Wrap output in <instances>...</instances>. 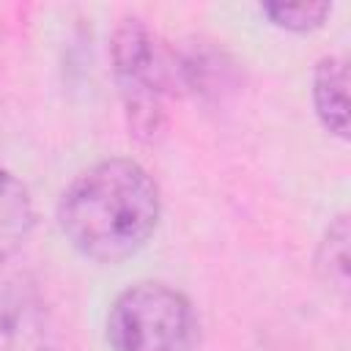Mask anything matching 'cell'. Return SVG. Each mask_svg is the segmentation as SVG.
Instances as JSON below:
<instances>
[{"instance_id":"3","label":"cell","mask_w":351,"mask_h":351,"mask_svg":"<svg viewBox=\"0 0 351 351\" xmlns=\"http://www.w3.org/2000/svg\"><path fill=\"white\" fill-rule=\"evenodd\" d=\"M112 60L118 85L123 93V104L129 112V123L137 134H154L162 129V88H165V66L159 47L148 27L137 19H126L118 27L112 41Z\"/></svg>"},{"instance_id":"7","label":"cell","mask_w":351,"mask_h":351,"mask_svg":"<svg viewBox=\"0 0 351 351\" xmlns=\"http://www.w3.org/2000/svg\"><path fill=\"white\" fill-rule=\"evenodd\" d=\"M329 5L326 3H266L263 5V14L285 27V30H293V33H304V30H313V27H321L324 19L329 16Z\"/></svg>"},{"instance_id":"1","label":"cell","mask_w":351,"mask_h":351,"mask_svg":"<svg viewBox=\"0 0 351 351\" xmlns=\"http://www.w3.org/2000/svg\"><path fill=\"white\" fill-rule=\"evenodd\" d=\"M63 236L85 258L118 263L134 255L159 222V189L132 159H104L80 173L58 206Z\"/></svg>"},{"instance_id":"4","label":"cell","mask_w":351,"mask_h":351,"mask_svg":"<svg viewBox=\"0 0 351 351\" xmlns=\"http://www.w3.org/2000/svg\"><path fill=\"white\" fill-rule=\"evenodd\" d=\"M348 71L346 60L326 55L313 71V101L321 123L337 134L348 137Z\"/></svg>"},{"instance_id":"5","label":"cell","mask_w":351,"mask_h":351,"mask_svg":"<svg viewBox=\"0 0 351 351\" xmlns=\"http://www.w3.org/2000/svg\"><path fill=\"white\" fill-rule=\"evenodd\" d=\"M33 230V200L19 178L0 170V261L11 258Z\"/></svg>"},{"instance_id":"6","label":"cell","mask_w":351,"mask_h":351,"mask_svg":"<svg viewBox=\"0 0 351 351\" xmlns=\"http://www.w3.org/2000/svg\"><path fill=\"white\" fill-rule=\"evenodd\" d=\"M318 269L332 288L343 293L348 291V222L346 217H337V222L329 228L321 244V252H318Z\"/></svg>"},{"instance_id":"2","label":"cell","mask_w":351,"mask_h":351,"mask_svg":"<svg viewBox=\"0 0 351 351\" xmlns=\"http://www.w3.org/2000/svg\"><path fill=\"white\" fill-rule=\"evenodd\" d=\"M107 340L115 351H192L197 343V315L176 288L140 282L112 302Z\"/></svg>"}]
</instances>
